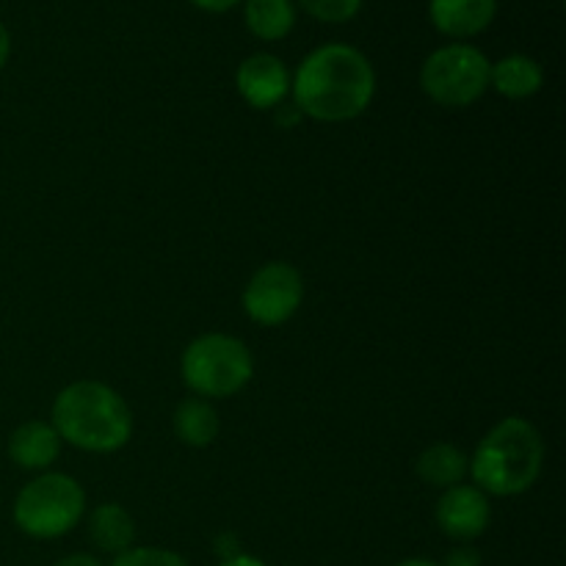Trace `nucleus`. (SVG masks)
Masks as SVG:
<instances>
[{
  "label": "nucleus",
  "instance_id": "obj_1",
  "mask_svg": "<svg viewBox=\"0 0 566 566\" xmlns=\"http://www.w3.org/2000/svg\"><path fill=\"white\" fill-rule=\"evenodd\" d=\"M291 92L293 105L310 119L348 122L368 111L376 72L368 55L352 44H324L298 64Z\"/></svg>",
  "mask_w": 566,
  "mask_h": 566
},
{
  "label": "nucleus",
  "instance_id": "obj_2",
  "mask_svg": "<svg viewBox=\"0 0 566 566\" xmlns=\"http://www.w3.org/2000/svg\"><path fill=\"white\" fill-rule=\"evenodd\" d=\"M53 429L70 446L88 453H114L133 434L125 398L103 381H75L53 401Z\"/></svg>",
  "mask_w": 566,
  "mask_h": 566
},
{
  "label": "nucleus",
  "instance_id": "obj_3",
  "mask_svg": "<svg viewBox=\"0 0 566 566\" xmlns=\"http://www.w3.org/2000/svg\"><path fill=\"white\" fill-rule=\"evenodd\" d=\"M545 464L539 429L525 418H506L492 426L470 459V475L484 495H523L536 484Z\"/></svg>",
  "mask_w": 566,
  "mask_h": 566
},
{
  "label": "nucleus",
  "instance_id": "obj_4",
  "mask_svg": "<svg viewBox=\"0 0 566 566\" xmlns=\"http://www.w3.org/2000/svg\"><path fill=\"white\" fill-rule=\"evenodd\" d=\"M182 381L199 398H230L252 381L254 363L247 343L232 335H202L182 352Z\"/></svg>",
  "mask_w": 566,
  "mask_h": 566
},
{
  "label": "nucleus",
  "instance_id": "obj_5",
  "mask_svg": "<svg viewBox=\"0 0 566 566\" xmlns=\"http://www.w3.org/2000/svg\"><path fill=\"white\" fill-rule=\"evenodd\" d=\"M86 492L72 475L44 473L20 490L14 501L17 528L33 539H59L81 523Z\"/></svg>",
  "mask_w": 566,
  "mask_h": 566
},
{
  "label": "nucleus",
  "instance_id": "obj_6",
  "mask_svg": "<svg viewBox=\"0 0 566 566\" xmlns=\"http://www.w3.org/2000/svg\"><path fill=\"white\" fill-rule=\"evenodd\" d=\"M490 59L470 44H448L423 61L420 86L442 108H468L490 88Z\"/></svg>",
  "mask_w": 566,
  "mask_h": 566
},
{
  "label": "nucleus",
  "instance_id": "obj_7",
  "mask_svg": "<svg viewBox=\"0 0 566 566\" xmlns=\"http://www.w3.org/2000/svg\"><path fill=\"white\" fill-rule=\"evenodd\" d=\"M304 298V280L291 263H265L243 291V310L260 326H280L296 315Z\"/></svg>",
  "mask_w": 566,
  "mask_h": 566
},
{
  "label": "nucleus",
  "instance_id": "obj_8",
  "mask_svg": "<svg viewBox=\"0 0 566 566\" xmlns=\"http://www.w3.org/2000/svg\"><path fill=\"white\" fill-rule=\"evenodd\" d=\"M437 525L453 542H473L490 528L492 509L479 486L457 484L437 501Z\"/></svg>",
  "mask_w": 566,
  "mask_h": 566
},
{
  "label": "nucleus",
  "instance_id": "obj_9",
  "mask_svg": "<svg viewBox=\"0 0 566 566\" xmlns=\"http://www.w3.org/2000/svg\"><path fill=\"white\" fill-rule=\"evenodd\" d=\"M235 86L252 108L271 111L282 105V99L291 92V75L276 55L254 53L238 66Z\"/></svg>",
  "mask_w": 566,
  "mask_h": 566
},
{
  "label": "nucleus",
  "instance_id": "obj_10",
  "mask_svg": "<svg viewBox=\"0 0 566 566\" xmlns=\"http://www.w3.org/2000/svg\"><path fill=\"white\" fill-rule=\"evenodd\" d=\"M497 0H431L429 17L440 33L451 39L479 36L492 25Z\"/></svg>",
  "mask_w": 566,
  "mask_h": 566
},
{
  "label": "nucleus",
  "instance_id": "obj_11",
  "mask_svg": "<svg viewBox=\"0 0 566 566\" xmlns=\"http://www.w3.org/2000/svg\"><path fill=\"white\" fill-rule=\"evenodd\" d=\"M59 431L44 420H28L9 437V459L22 470H48L59 459Z\"/></svg>",
  "mask_w": 566,
  "mask_h": 566
},
{
  "label": "nucleus",
  "instance_id": "obj_12",
  "mask_svg": "<svg viewBox=\"0 0 566 566\" xmlns=\"http://www.w3.org/2000/svg\"><path fill=\"white\" fill-rule=\"evenodd\" d=\"M545 83V72L534 59L514 53L490 66V86L509 99H528Z\"/></svg>",
  "mask_w": 566,
  "mask_h": 566
},
{
  "label": "nucleus",
  "instance_id": "obj_13",
  "mask_svg": "<svg viewBox=\"0 0 566 566\" xmlns=\"http://www.w3.org/2000/svg\"><path fill=\"white\" fill-rule=\"evenodd\" d=\"M415 473L420 475L423 484L437 486V490H451V486L462 484L464 475L470 473V459L451 442H437L420 453L418 462H415Z\"/></svg>",
  "mask_w": 566,
  "mask_h": 566
},
{
  "label": "nucleus",
  "instance_id": "obj_14",
  "mask_svg": "<svg viewBox=\"0 0 566 566\" xmlns=\"http://www.w3.org/2000/svg\"><path fill=\"white\" fill-rule=\"evenodd\" d=\"M88 536H92L94 547L103 553H119L130 551L133 539H136V523L130 514L119 506V503H103L88 517Z\"/></svg>",
  "mask_w": 566,
  "mask_h": 566
},
{
  "label": "nucleus",
  "instance_id": "obj_15",
  "mask_svg": "<svg viewBox=\"0 0 566 566\" xmlns=\"http://www.w3.org/2000/svg\"><path fill=\"white\" fill-rule=\"evenodd\" d=\"M175 434L188 448H208L219 437V415L213 403L193 396L177 407L175 412Z\"/></svg>",
  "mask_w": 566,
  "mask_h": 566
},
{
  "label": "nucleus",
  "instance_id": "obj_16",
  "mask_svg": "<svg viewBox=\"0 0 566 566\" xmlns=\"http://www.w3.org/2000/svg\"><path fill=\"white\" fill-rule=\"evenodd\" d=\"M247 28L263 42H280L296 25V9L291 0H247Z\"/></svg>",
  "mask_w": 566,
  "mask_h": 566
},
{
  "label": "nucleus",
  "instance_id": "obj_17",
  "mask_svg": "<svg viewBox=\"0 0 566 566\" xmlns=\"http://www.w3.org/2000/svg\"><path fill=\"white\" fill-rule=\"evenodd\" d=\"M298 3L310 17L321 22H332V25L354 20L363 9V0H298Z\"/></svg>",
  "mask_w": 566,
  "mask_h": 566
},
{
  "label": "nucleus",
  "instance_id": "obj_18",
  "mask_svg": "<svg viewBox=\"0 0 566 566\" xmlns=\"http://www.w3.org/2000/svg\"><path fill=\"white\" fill-rule=\"evenodd\" d=\"M114 566H188L180 553L164 551V547H130L119 553Z\"/></svg>",
  "mask_w": 566,
  "mask_h": 566
},
{
  "label": "nucleus",
  "instance_id": "obj_19",
  "mask_svg": "<svg viewBox=\"0 0 566 566\" xmlns=\"http://www.w3.org/2000/svg\"><path fill=\"white\" fill-rule=\"evenodd\" d=\"M442 566H481V553L470 545L457 547V551L448 553L446 564Z\"/></svg>",
  "mask_w": 566,
  "mask_h": 566
},
{
  "label": "nucleus",
  "instance_id": "obj_20",
  "mask_svg": "<svg viewBox=\"0 0 566 566\" xmlns=\"http://www.w3.org/2000/svg\"><path fill=\"white\" fill-rule=\"evenodd\" d=\"M276 125L280 127H293L298 119H302V111L296 105H276Z\"/></svg>",
  "mask_w": 566,
  "mask_h": 566
},
{
  "label": "nucleus",
  "instance_id": "obj_21",
  "mask_svg": "<svg viewBox=\"0 0 566 566\" xmlns=\"http://www.w3.org/2000/svg\"><path fill=\"white\" fill-rule=\"evenodd\" d=\"M197 9L202 11H213V14H221V11H230L232 6L241 3V0H191Z\"/></svg>",
  "mask_w": 566,
  "mask_h": 566
},
{
  "label": "nucleus",
  "instance_id": "obj_22",
  "mask_svg": "<svg viewBox=\"0 0 566 566\" xmlns=\"http://www.w3.org/2000/svg\"><path fill=\"white\" fill-rule=\"evenodd\" d=\"M55 566H103V564H99L94 556H88V553H75V556L61 558Z\"/></svg>",
  "mask_w": 566,
  "mask_h": 566
},
{
  "label": "nucleus",
  "instance_id": "obj_23",
  "mask_svg": "<svg viewBox=\"0 0 566 566\" xmlns=\"http://www.w3.org/2000/svg\"><path fill=\"white\" fill-rule=\"evenodd\" d=\"M9 53H11V36L9 31H6L3 22H0V70H3L6 61H9Z\"/></svg>",
  "mask_w": 566,
  "mask_h": 566
},
{
  "label": "nucleus",
  "instance_id": "obj_24",
  "mask_svg": "<svg viewBox=\"0 0 566 566\" xmlns=\"http://www.w3.org/2000/svg\"><path fill=\"white\" fill-rule=\"evenodd\" d=\"M221 566H265V564L260 562V558H254V556H243V553H238V556L224 558V562H221Z\"/></svg>",
  "mask_w": 566,
  "mask_h": 566
},
{
  "label": "nucleus",
  "instance_id": "obj_25",
  "mask_svg": "<svg viewBox=\"0 0 566 566\" xmlns=\"http://www.w3.org/2000/svg\"><path fill=\"white\" fill-rule=\"evenodd\" d=\"M396 566H442V564L429 562V558H407V562H401V564H396Z\"/></svg>",
  "mask_w": 566,
  "mask_h": 566
}]
</instances>
